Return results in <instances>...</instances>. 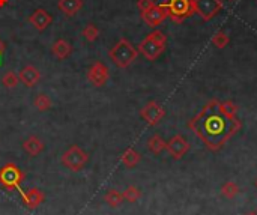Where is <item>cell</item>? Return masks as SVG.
I'll return each mask as SVG.
<instances>
[{"mask_svg":"<svg viewBox=\"0 0 257 215\" xmlns=\"http://www.w3.org/2000/svg\"><path fill=\"white\" fill-rule=\"evenodd\" d=\"M166 145H167V142L163 139L161 135H158V134L152 135L150 139L148 140V149L153 155H160L163 150H166Z\"/></svg>","mask_w":257,"mask_h":215,"instance_id":"obj_19","label":"cell"},{"mask_svg":"<svg viewBox=\"0 0 257 215\" xmlns=\"http://www.w3.org/2000/svg\"><path fill=\"white\" fill-rule=\"evenodd\" d=\"M104 202L111 206V208H117V206H121L125 200H124V194L121 191H117L114 188L108 190L104 195Z\"/></svg>","mask_w":257,"mask_h":215,"instance_id":"obj_20","label":"cell"},{"mask_svg":"<svg viewBox=\"0 0 257 215\" xmlns=\"http://www.w3.org/2000/svg\"><path fill=\"white\" fill-rule=\"evenodd\" d=\"M5 51H6V45H5V43L2 41V39H0V65H2V59H3Z\"/></svg>","mask_w":257,"mask_h":215,"instance_id":"obj_30","label":"cell"},{"mask_svg":"<svg viewBox=\"0 0 257 215\" xmlns=\"http://www.w3.org/2000/svg\"><path fill=\"white\" fill-rule=\"evenodd\" d=\"M223 8V0H194V11L205 22H211L215 15L221 12Z\"/></svg>","mask_w":257,"mask_h":215,"instance_id":"obj_6","label":"cell"},{"mask_svg":"<svg viewBox=\"0 0 257 215\" xmlns=\"http://www.w3.org/2000/svg\"><path fill=\"white\" fill-rule=\"evenodd\" d=\"M142 160V155L138 153L134 148H128L122 155H121V161L125 167L128 169H134Z\"/></svg>","mask_w":257,"mask_h":215,"instance_id":"obj_18","label":"cell"},{"mask_svg":"<svg viewBox=\"0 0 257 215\" xmlns=\"http://www.w3.org/2000/svg\"><path fill=\"white\" fill-rule=\"evenodd\" d=\"M122 194H124V200L128 202V203H135V202H138V199L142 197V191L134 185L127 187L125 191H122Z\"/></svg>","mask_w":257,"mask_h":215,"instance_id":"obj_24","label":"cell"},{"mask_svg":"<svg viewBox=\"0 0 257 215\" xmlns=\"http://www.w3.org/2000/svg\"><path fill=\"white\" fill-rule=\"evenodd\" d=\"M166 150L173 156L174 160H181L182 156L190 150V143L187 142V139H184L181 134H176L174 137H171V139L167 142Z\"/></svg>","mask_w":257,"mask_h":215,"instance_id":"obj_9","label":"cell"},{"mask_svg":"<svg viewBox=\"0 0 257 215\" xmlns=\"http://www.w3.org/2000/svg\"><path fill=\"white\" fill-rule=\"evenodd\" d=\"M211 43L216 47V48H220V50H223V48H226L229 44H230V36L226 33V32H223V30H220V32H216L214 36H212V39H211Z\"/></svg>","mask_w":257,"mask_h":215,"instance_id":"obj_22","label":"cell"},{"mask_svg":"<svg viewBox=\"0 0 257 215\" xmlns=\"http://www.w3.org/2000/svg\"><path fill=\"white\" fill-rule=\"evenodd\" d=\"M24 181V173L17 164L6 163L0 167V187H3L6 191H15Z\"/></svg>","mask_w":257,"mask_h":215,"instance_id":"obj_4","label":"cell"},{"mask_svg":"<svg viewBox=\"0 0 257 215\" xmlns=\"http://www.w3.org/2000/svg\"><path fill=\"white\" fill-rule=\"evenodd\" d=\"M72 53V45L66 41V39H57V41L51 45V54L59 59V61H64L68 59Z\"/></svg>","mask_w":257,"mask_h":215,"instance_id":"obj_16","label":"cell"},{"mask_svg":"<svg viewBox=\"0 0 257 215\" xmlns=\"http://www.w3.org/2000/svg\"><path fill=\"white\" fill-rule=\"evenodd\" d=\"M164 50H166V45L155 43L149 36H146L140 43V45H138V51H140L148 61H155V59H158L163 54Z\"/></svg>","mask_w":257,"mask_h":215,"instance_id":"obj_10","label":"cell"},{"mask_svg":"<svg viewBox=\"0 0 257 215\" xmlns=\"http://www.w3.org/2000/svg\"><path fill=\"white\" fill-rule=\"evenodd\" d=\"M148 36H149L150 39H153V41L158 43V44L166 45V43H167V36H166L161 30H153V32H150Z\"/></svg>","mask_w":257,"mask_h":215,"instance_id":"obj_28","label":"cell"},{"mask_svg":"<svg viewBox=\"0 0 257 215\" xmlns=\"http://www.w3.org/2000/svg\"><path fill=\"white\" fill-rule=\"evenodd\" d=\"M29 23L36 29L38 32H44L51 23H53V17L48 14L44 8H38L29 15Z\"/></svg>","mask_w":257,"mask_h":215,"instance_id":"obj_11","label":"cell"},{"mask_svg":"<svg viewBox=\"0 0 257 215\" xmlns=\"http://www.w3.org/2000/svg\"><path fill=\"white\" fill-rule=\"evenodd\" d=\"M8 3V0H0V8H2V6H5Z\"/></svg>","mask_w":257,"mask_h":215,"instance_id":"obj_31","label":"cell"},{"mask_svg":"<svg viewBox=\"0 0 257 215\" xmlns=\"http://www.w3.org/2000/svg\"><path fill=\"white\" fill-rule=\"evenodd\" d=\"M166 116V110L158 104L156 101H149L142 110H140V117L142 119L150 125V127H155L158 125L161 121H163V117Z\"/></svg>","mask_w":257,"mask_h":215,"instance_id":"obj_7","label":"cell"},{"mask_svg":"<svg viewBox=\"0 0 257 215\" xmlns=\"http://www.w3.org/2000/svg\"><path fill=\"white\" fill-rule=\"evenodd\" d=\"M18 80H20V83H23L27 87H33L39 83V80H41V72H39L38 68H35L32 65H27V66L20 69Z\"/></svg>","mask_w":257,"mask_h":215,"instance_id":"obj_13","label":"cell"},{"mask_svg":"<svg viewBox=\"0 0 257 215\" xmlns=\"http://www.w3.org/2000/svg\"><path fill=\"white\" fill-rule=\"evenodd\" d=\"M230 2H233V0H230Z\"/></svg>","mask_w":257,"mask_h":215,"instance_id":"obj_34","label":"cell"},{"mask_svg":"<svg viewBox=\"0 0 257 215\" xmlns=\"http://www.w3.org/2000/svg\"><path fill=\"white\" fill-rule=\"evenodd\" d=\"M153 6H155L153 0H137V8H138V11H140L142 14L146 12V11H149Z\"/></svg>","mask_w":257,"mask_h":215,"instance_id":"obj_29","label":"cell"},{"mask_svg":"<svg viewBox=\"0 0 257 215\" xmlns=\"http://www.w3.org/2000/svg\"><path fill=\"white\" fill-rule=\"evenodd\" d=\"M89 161V153L78 145H72L62 155V164L71 172H80Z\"/></svg>","mask_w":257,"mask_h":215,"instance_id":"obj_5","label":"cell"},{"mask_svg":"<svg viewBox=\"0 0 257 215\" xmlns=\"http://www.w3.org/2000/svg\"><path fill=\"white\" fill-rule=\"evenodd\" d=\"M218 103V100L209 101L202 111L188 122V127L211 150H220L242 125L238 117L224 114Z\"/></svg>","mask_w":257,"mask_h":215,"instance_id":"obj_1","label":"cell"},{"mask_svg":"<svg viewBox=\"0 0 257 215\" xmlns=\"http://www.w3.org/2000/svg\"><path fill=\"white\" fill-rule=\"evenodd\" d=\"M57 8L66 17H72L83 8V0H59Z\"/></svg>","mask_w":257,"mask_h":215,"instance_id":"obj_17","label":"cell"},{"mask_svg":"<svg viewBox=\"0 0 257 215\" xmlns=\"http://www.w3.org/2000/svg\"><path fill=\"white\" fill-rule=\"evenodd\" d=\"M20 83L18 80V74H15L14 71H6L2 77V85L6 87V89H14L17 87Z\"/></svg>","mask_w":257,"mask_h":215,"instance_id":"obj_25","label":"cell"},{"mask_svg":"<svg viewBox=\"0 0 257 215\" xmlns=\"http://www.w3.org/2000/svg\"><path fill=\"white\" fill-rule=\"evenodd\" d=\"M161 6L166 9L167 17L171 18L174 23H182L184 20L195 14L194 0H166Z\"/></svg>","mask_w":257,"mask_h":215,"instance_id":"obj_3","label":"cell"},{"mask_svg":"<svg viewBox=\"0 0 257 215\" xmlns=\"http://www.w3.org/2000/svg\"><path fill=\"white\" fill-rule=\"evenodd\" d=\"M87 80L92 86L95 87H101L107 83V80L110 78V71L108 68L103 64V62H95L92 64V66L87 69Z\"/></svg>","mask_w":257,"mask_h":215,"instance_id":"obj_8","label":"cell"},{"mask_svg":"<svg viewBox=\"0 0 257 215\" xmlns=\"http://www.w3.org/2000/svg\"><path fill=\"white\" fill-rule=\"evenodd\" d=\"M245 215H256L254 212H250V214H245Z\"/></svg>","mask_w":257,"mask_h":215,"instance_id":"obj_32","label":"cell"},{"mask_svg":"<svg viewBox=\"0 0 257 215\" xmlns=\"http://www.w3.org/2000/svg\"><path fill=\"white\" fill-rule=\"evenodd\" d=\"M82 35L85 36L86 41L93 43V41H96V39H98V36H100V29H98L93 23H89V24L83 29Z\"/></svg>","mask_w":257,"mask_h":215,"instance_id":"obj_26","label":"cell"},{"mask_svg":"<svg viewBox=\"0 0 257 215\" xmlns=\"http://www.w3.org/2000/svg\"><path fill=\"white\" fill-rule=\"evenodd\" d=\"M239 193H241V190H239L238 184H235L233 181H227L221 187V194L224 195L226 199H229V200L235 199Z\"/></svg>","mask_w":257,"mask_h":215,"instance_id":"obj_21","label":"cell"},{"mask_svg":"<svg viewBox=\"0 0 257 215\" xmlns=\"http://www.w3.org/2000/svg\"><path fill=\"white\" fill-rule=\"evenodd\" d=\"M110 59L117 68H128L138 56V50L128 41L127 38H121L110 50Z\"/></svg>","mask_w":257,"mask_h":215,"instance_id":"obj_2","label":"cell"},{"mask_svg":"<svg viewBox=\"0 0 257 215\" xmlns=\"http://www.w3.org/2000/svg\"><path fill=\"white\" fill-rule=\"evenodd\" d=\"M21 199L29 209H36L38 206H41L44 203L45 195L39 188H29L27 191L21 193Z\"/></svg>","mask_w":257,"mask_h":215,"instance_id":"obj_14","label":"cell"},{"mask_svg":"<svg viewBox=\"0 0 257 215\" xmlns=\"http://www.w3.org/2000/svg\"><path fill=\"white\" fill-rule=\"evenodd\" d=\"M33 106L39 110V111H47L51 108V100H50V96L45 95V93H39L36 95V98L33 100Z\"/></svg>","mask_w":257,"mask_h":215,"instance_id":"obj_23","label":"cell"},{"mask_svg":"<svg viewBox=\"0 0 257 215\" xmlns=\"http://www.w3.org/2000/svg\"><path fill=\"white\" fill-rule=\"evenodd\" d=\"M254 185H256V188H257V179L254 181Z\"/></svg>","mask_w":257,"mask_h":215,"instance_id":"obj_33","label":"cell"},{"mask_svg":"<svg viewBox=\"0 0 257 215\" xmlns=\"http://www.w3.org/2000/svg\"><path fill=\"white\" fill-rule=\"evenodd\" d=\"M23 149L30 155V156H38L39 153H43L45 149L44 142L36 135H29L27 139L23 142Z\"/></svg>","mask_w":257,"mask_h":215,"instance_id":"obj_15","label":"cell"},{"mask_svg":"<svg viewBox=\"0 0 257 215\" xmlns=\"http://www.w3.org/2000/svg\"><path fill=\"white\" fill-rule=\"evenodd\" d=\"M218 106H220V110L224 114H227L230 117H236V113H238V106H236L235 103H232V101H220Z\"/></svg>","mask_w":257,"mask_h":215,"instance_id":"obj_27","label":"cell"},{"mask_svg":"<svg viewBox=\"0 0 257 215\" xmlns=\"http://www.w3.org/2000/svg\"><path fill=\"white\" fill-rule=\"evenodd\" d=\"M143 22L149 26V27H156L160 26L164 20L167 18V12L161 5H155L153 8H150L149 11L142 14Z\"/></svg>","mask_w":257,"mask_h":215,"instance_id":"obj_12","label":"cell"}]
</instances>
